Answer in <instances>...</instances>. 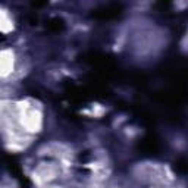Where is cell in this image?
I'll return each mask as SVG.
<instances>
[{"label":"cell","instance_id":"obj_1","mask_svg":"<svg viewBox=\"0 0 188 188\" xmlns=\"http://www.w3.org/2000/svg\"><path fill=\"white\" fill-rule=\"evenodd\" d=\"M177 171L178 172H187L188 171V163H187V162H184V160H179V162H178V163H177Z\"/></svg>","mask_w":188,"mask_h":188}]
</instances>
